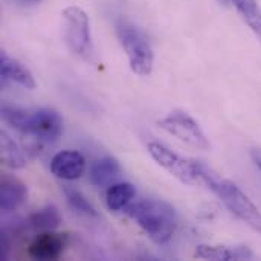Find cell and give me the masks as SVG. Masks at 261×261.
I'll return each mask as SVG.
<instances>
[{"label":"cell","instance_id":"6da1fadb","mask_svg":"<svg viewBox=\"0 0 261 261\" xmlns=\"http://www.w3.org/2000/svg\"><path fill=\"white\" fill-rule=\"evenodd\" d=\"M196 162L199 184L208 187L222 202L223 205L242 222L252 226L261 232V213L255 203L231 180L220 177L211 167L200 161Z\"/></svg>","mask_w":261,"mask_h":261},{"label":"cell","instance_id":"7a4b0ae2","mask_svg":"<svg viewBox=\"0 0 261 261\" xmlns=\"http://www.w3.org/2000/svg\"><path fill=\"white\" fill-rule=\"evenodd\" d=\"M2 118L21 135H28L38 142H55L63 135V118L54 109L26 110L3 104Z\"/></svg>","mask_w":261,"mask_h":261},{"label":"cell","instance_id":"3957f363","mask_svg":"<svg viewBox=\"0 0 261 261\" xmlns=\"http://www.w3.org/2000/svg\"><path fill=\"white\" fill-rule=\"evenodd\" d=\"M128 217L156 243H168L177 228L176 210L161 199H144L127 206Z\"/></svg>","mask_w":261,"mask_h":261},{"label":"cell","instance_id":"277c9868","mask_svg":"<svg viewBox=\"0 0 261 261\" xmlns=\"http://www.w3.org/2000/svg\"><path fill=\"white\" fill-rule=\"evenodd\" d=\"M116 34L121 46L124 47L128 57L130 69L139 76L151 75L154 64V52L147 35L133 23H128L125 20L118 23Z\"/></svg>","mask_w":261,"mask_h":261},{"label":"cell","instance_id":"5b68a950","mask_svg":"<svg viewBox=\"0 0 261 261\" xmlns=\"http://www.w3.org/2000/svg\"><path fill=\"white\" fill-rule=\"evenodd\" d=\"M63 20L64 40L69 49L78 57L89 60L93 52L89 15L78 6H67L63 11Z\"/></svg>","mask_w":261,"mask_h":261},{"label":"cell","instance_id":"8992f818","mask_svg":"<svg viewBox=\"0 0 261 261\" xmlns=\"http://www.w3.org/2000/svg\"><path fill=\"white\" fill-rule=\"evenodd\" d=\"M159 127L196 150H210V141L199 122L184 110H174L167 115L159 121Z\"/></svg>","mask_w":261,"mask_h":261},{"label":"cell","instance_id":"52a82bcc","mask_svg":"<svg viewBox=\"0 0 261 261\" xmlns=\"http://www.w3.org/2000/svg\"><path fill=\"white\" fill-rule=\"evenodd\" d=\"M147 148H148V153L151 154V158L164 170H167L170 174H173L176 179H179L182 184H187V185L199 184L194 161H188V159L180 158L179 154H176L174 151H171L168 147H165L164 144H161L158 141L148 142Z\"/></svg>","mask_w":261,"mask_h":261},{"label":"cell","instance_id":"ba28073f","mask_svg":"<svg viewBox=\"0 0 261 261\" xmlns=\"http://www.w3.org/2000/svg\"><path fill=\"white\" fill-rule=\"evenodd\" d=\"M67 246V237L64 234H55L44 231L38 234L28 248L29 257L35 260H57Z\"/></svg>","mask_w":261,"mask_h":261},{"label":"cell","instance_id":"9c48e42d","mask_svg":"<svg viewBox=\"0 0 261 261\" xmlns=\"http://www.w3.org/2000/svg\"><path fill=\"white\" fill-rule=\"evenodd\" d=\"M86 159L80 151L63 150L58 151L50 161V171L55 177L63 180H75L84 174Z\"/></svg>","mask_w":261,"mask_h":261},{"label":"cell","instance_id":"30bf717a","mask_svg":"<svg viewBox=\"0 0 261 261\" xmlns=\"http://www.w3.org/2000/svg\"><path fill=\"white\" fill-rule=\"evenodd\" d=\"M28 199L26 185L12 176L2 177L0 187V208L5 213H11L18 210Z\"/></svg>","mask_w":261,"mask_h":261},{"label":"cell","instance_id":"8fae6325","mask_svg":"<svg viewBox=\"0 0 261 261\" xmlns=\"http://www.w3.org/2000/svg\"><path fill=\"white\" fill-rule=\"evenodd\" d=\"M0 63H2V80L15 83L24 89L34 90L37 87V83L31 73V70L23 66L18 60L9 57L5 50L0 54Z\"/></svg>","mask_w":261,"mask_h":261},{"label":"cell","instance_id":"7c38bea8","mask_svg":"<svg viewBox=\"0 0 261 261\" xmlns=\"http://www.w3.org/2000/svg\"><path fill=\"white\" fill-rule=\"evenodd\" d=\"M196 258L214 261H231V260H252L254 254L246 246H211L200 245L196 249Z\"/></svg>","mask_w":261,"mask_h":261},{"label":"cell","instance_id":"4fadbf2b","mask_svg":"<svg viewBox=\"0 0 261 261\" xmlns=\"http://www.w3.org/2000/svg\"><path fill=\"white\" fill-rule=\"evenodd\" d=\"M121 173H122V168L119 162L112 156H106L92 164L89 177L95 187L101 188V187H110L112 182L121 176Z\"/></svg>","mask_w":261,"mask_h":261},{"label":"cell","instance_id":"5bb4252c","mask_svg":"<svg viewBox=\"0 0 261 261\" xmlns=\"http://www.w3.org/2000/svg\"><path fill=\"white\" fill-rule=\"evenodd\" d=\"M136 188L130 182L112 184L106 191V205L110 211H121L135 199Z\"/></svg>","mask_w":261,"mask_h":261},{"label":"cell","instance_id":"9a60e30c","mask_svg":"<svg viewBox=\"0 0 261 261\" xmlns=\"http://www.w3.org/2000/svg\"><path fill=\"white\" fill-rule=\"evenodd\" d=\"M28 223L32 229L44 232V231H54L61 223V216L54 205H46L44 208L32 213L28 219Z\"/></svg>","mask_w":261,"mask_h":261},{"label":"cell","instance_id":"2e32d148","mask_svg":"<svg viewBox=\"0 0 261 261\" xmlns=\"http://www.w3.org/2000/svg\"><path fill=\"white\" fill-rule=\"evenodd\" d=\"M0 156H2V162L12 170H21L26 167V159L21 150L17 147L12 138L5 132L0 133Z\"/></svg>","mask_w":261,"mask_h":261},{"label":"cell","instance_id":"e0dca14e","mask_svg":"<svg viewBox=\"0 0 261 261\" xmlns=\"http://www.w3.org/2000/svg\"><path fill=\"white\" fill-rule=\"evenodd\" d=\"M236 9L261 41V8L257 0H232Z\"/></svg>","mask_w":261,"mask_h":261},{"label":"cell","instance_id":"ac0fdd59","mask_svg":"<svg viewBox=\"0 0 261 261\" xmlns=\"http://www.w3.org/2000/svg\"><path fill=\"white\" fill-rule=\"evenodd\" d=\"M64 196H66L69 208L75 214H78L81 217H86V219H96L98 217V213L93 208V205L78 190L64 187Z\"/></svg>","mask_w":261,"mask_h":261},{"label":"cell","instance_id":"d6986e66","mask_svg":"<svg viewBox=\"0 0 261 261\" xmlns=\"http://www.w3.org/2000/svg\"><path fill=\"white\" fill-rule=\"evenodd\" d=\"M251 158H252V161L255 162V165L260 168V171H261V150L260 148H255V150H252V151H251Z\"/></svg>","mask_w":261,"mask_h":261},{"label":"cell","instance_id":"ffe728a7","mask_svg":"<svg viewBox=\"0 0 261 261\" xmlns=\"http://www.w3.org/2000/svg\"><path fill=\"white\" fill-rule=\"evenodd\" d=\"M18 2H21V3H38L41 0H18Z\"/></svg>","mask_w":261,"mask_h":261}]
</instances>
